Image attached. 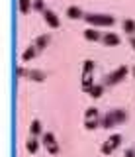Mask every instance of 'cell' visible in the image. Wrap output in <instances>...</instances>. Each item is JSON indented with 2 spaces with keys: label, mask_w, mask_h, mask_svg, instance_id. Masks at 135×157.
Segmentation results:
<instances>
[{
  "label": "cell",
  "mask_w": 135,
  "mask_h": 157,
  "mask_svg": "<svg viewBox=\"0 0 135 157\" xmlns=\"http://www.w3.org/2000/svg\"><path fill=\"white\" fill-rule=\"evenodd\" d=\"M41 16H43V20H45V24H47L49 28H53V29L61 28V18L57 16V12H53L51 8H47L45 12L41 14Z\"/></svg>",
  "instance_id": "cell-6"
},
{
  "label": "cell",
  "mask_w": 135,
  "mask_h": 157,
  "mask_svg": "<svg viewBox=\"0 0 135 157\" xmlns=\"http://www.w3.org/2000/svg\"><path fill=\"white\" fill-rule=\"evenodd\" d=\"M122 26H123V33L135 36V20H133V18H123Z\"/></svg>",
  "instance_id": "cell-14"
},
{
  "label": "cell",
  "mask_w": 135,
  "mask_h": 157,
  "mask_svg": "<svg viewBox=\"0 0 135 157\" xmlns=\"http://www.w3.org/2000/svg\"><path fill=\"white\" fill-rule=\"evenodd\" d=\"M100 126V118L98 120H84V128L86 130H96Z\"/></svg>",
  "instance_id": "cell-22"
},
{
  "label": "cell",
  "mask_w": 135,
  "mask_h": 157,
  "mask_svg": "<svg viewBox=\"0 0 135 157\" xmlns=\"http://www.w3.org/2000/svg\"><path fill=\"white\" fill-rule=\"evenodd\" d=\"M27 78L33 82H43L47 78V73L41 71V69H30V73H27Z\"/></svg>",
  "instance_id": "cell-10"
},
{
  "label": "cell",
  "mask_w": 135,
  "mask_h": 157,
  "mask_svg": "<svg viewBox=\"0 0 135 157\" xmlns=\"http://www.w3.org/2000/svg\"><path fill=\"white\" fill-rule=\"evenodd\" d=\"M94 73V61L92 59H84L82 61V77H88Z\"/></svg>",
  "instance_id": "cell-19"
},
{
  "label": "cell",
  "mask_w": 135,
  "mask_h": 157,
  "mask_svg": "<svg viewBox=\"0 0 135 157\" xmlns=\"http://www.w3.org/2000/svg\"><path fill=\"white\" fill-rule=\"evenodd\" d=\"M131 73H133V77H135V65H133V69H131Z\"/></svg>",
  "instance_id": "cell-26"
},
{
  "label": "cell",
  "mask_w": 135,
  "mask_h": 157,
  "mask_svg": "<svg viewBox=\"0 0 135 157\" xmlns=\"http://www.w3.org/2000/svg\"><path fill=\"white\" fill-rule=\"evenodd\" d=\"M49 41H51V33H39V36L35 37V41H33V45L41 51V49H45L49 45Z\"/></svg>",
  "instance_id": "cell-11"
},
{
  "label": "cell",
  "mask_w": 135,
  "mask_h": 157,
  "mask_svg": "<svg viewBox=\"0 0 135 157\" xmlns=\"http://www.w3.org/2000/svg\"><path fill=\"white\" fill-rule=\"evenodd\" d=\"M102 43L108 47H115L122 43V37H119V33H114V32H104L102 33Z\"/></svg>",
  "instance_id": "cell-7"
},
{
  "label": "cell",
  "mask_w": 135,
  "mask_h": 157,
  "mask_svg": "<svg viewBox=\"0 0 135 157\" xmlns=\"http://www.w3.org/2000/svg\"><path fill=\"white\" fill-rule=\"evenodd\" d=\"M84 39H88V41H102V32H100L98 28H86L84 29Z\"/></svg>",
  "instance_id": "cell-8"
},
{
  "label": "cell",
  "mask_w": 135,
  "mask_h": 157,
  "mask_svg": "<svg viewBox=\"0 0 135 157\" xmlns=\"http://www.w3.org/2000/svg\"><path fill=\"white\" fill-rule=\"evenodd\" d=\"M129 43H131V47L135 49V36H131V37H129Z\"/></svg>",
  "instance_id": "cell-25"
},
{
  "label": "cell",
  "mask_w": 135,
  "mask_h": 157,
  "mask_svg": "<svg viewBox=\"0 0 135 157\" xmlns=\"http://www.w3.org/2000/svg\"><path fill=\"white\" fill-rule=\"evenodd\" d=\"M39 145H41L39 140H37V137H33V136L26 141V149L30 151V153H37V151H39Z\"/></svg>",
  "instance_id": "cell-15"
},
{
  "label": "cell",
  "mask_w": 135,
  "mask_h": 157,
  "mask_svg": "<svg viewBox=\"0 0 135 157\" xmlns=\"http://www.w3.org/2000/svg\"><path fill=\"white\" fill-rule=\"evenodd\" d=\"M67 18L71 20H84V12L80 6H76V4H73V6L67 8Z\"/></svg>",
  "instance_id": "cell-9"
},
{
  "label": "cell",
  "mask_w": 135,
  "mask_h": 157,
  "mask_svg": "<svg viewBox=\"0 0 135 157\" xmlns=\"http://www.w3.org/2000/svg\"><path fill=\"white\" fill-rule=\"evenodd\" d=\"M127 120V110L125 108H114V110L106 112V114L100 118V128H114L118 124H123Z\"/></svg>",
  "instance_id": "cell-1"
},
{
  "label": "cell",
  "mask_w": 135,
  "mask_h": 157,
  "mask_svg": "<svg viewBox=\"0 0 135 157\" xmlns=\"http://www.w3.org/2000/svg\"><path fill=\"white\" fill-rule=\"evenodd\" d=\"M41 144L45 145V149L49 151L51 155H57L61 151V145H59V141H57V137L53 132H45V134L41 136Z\"/></svg>",
  "instance_id": "cell-5"
},
{
  "label": "cell",
  "mask_w": 135,
  "mask_h": 157,
  "mask_svg": "<svg viewBox=\"0 0 135 157\" xmlns=\"http://www.w3.org/2000/svg\"><path fill=\"white\" fill-rule=\"evenodd\" d=\"M123 157H135V145L133 147H127L125 153H123Z\"/></svg>",
  "instance_id": "cell-24"
},
{
  "label": "cell",
  "mask_w": 135,
  "mask_h": 157,
  "mask_svg": "<svg viewBox=\"0 0 135 157\" xmlns=\"http://www.w3.org/2000/svg\"><path fill=\"white\" fill-rule=\"evenodd\" d=\"M16 73H18V77H27L30 69H26V67H18V69H16Z\"/></svg>",
  "instance_id": "cell-23"
},
{
  "label": "cell",
  "mask_w": 135,
  "mask_h": 157,
  "mask_svg": "<svg viewBox=\"0 0 135 157\" xmlns=\"http://www.w3.org/2000/svg\"><path fill=\"white\" fill-rule=\"evenodd\" d=\"M104 90H106V85H104V82H96V85H94L92 88H90V92H88V94L92 96V98H100V96L104 94Z\"/></svg>",
  "instance_id": "cell-17"
},
{
  "label": "cell",
  "mask_w": 135,
  "mask_h": 157,
  "mask_svg": "<svg viewBox=\"0 0 135 157\" xmlns=\"http://www.w3.org/2000/svg\"><path fill=\"white\" fill-rule=\"evenodd\" d=\"M18 8H20V14H22V16H27V14H30V10H33V0H20Z\"/></svg>",
  "instance_id": "cell-16"
},
{
  "label": "cell",
  "mask_w": 135,
  "mask_h": 157,
  "mask_svg": "<svg viewBox=\"0 0 135 157\" xmlns=\"http://www.w3.org/2000/svg\"><path fill=\"white\" fill-rule=\"evenodd\" d=\"M127 73H129V67H127V65H119L118 69H114L112 73H108V75L104 77V85H106V86L118 85V82H122L123 78L127 77Z\"/></svg>",
  "instance_id": "cell-3"
},
{
  "label": "cell",
  "mask_w": 135,
  "mask_h": 157,
  "mask_svg": "<svg viewBox=\"0 0 135 157\" xmlns=\"http://www.w3.org/2000/svg\"><path fill=\"white\" fill-rule=\"evenodd\" d=\"M123 144V136L122 134H112L108 137V140L102 144V147H100V151H102L104 155H110V153H114L115 149H118L119 145Z\"/></svg>",
  "instance_id": "cell-4"
},
{
  "label": "cell",
  "mask_w": 135,
  "mask_h": 157,
  "mask_svg": "<svg viewBox=\"0 0 135 157\" xmlns=\"http://www.w3.org/2000/svg\"><path fill=\"white\" fill-rule=\"evenodd\" d=\"M98 118H102V116H100V110H98L96 106L86 108V112H84V120H98Z\"/></svg>",
  "instance_id": "cell-18"
},
{
  "label": "cell",
  "mask_w": 135,
  "mask_h": 157,
  "mask_svg": "<svg viewBox=\"0 0 135 157\" xmlns=\"http://www.w3.org/2000/svg\"><path fill=\"white\" fill-rule=\"evenodd\" d=\"M33 10H35V12H45V0H33Z\"/></svg>",
  "instance_id": "cell-21"
},
{
  "label": "cell",
  "mask_w": 135,
  "mask_h": 157,
  "mask_svg": "<svg viewBox=\"0 0 135 157\" xmlns=\"http://www.w3.org/2000/svg\"><path fill=\"white\" fill-rule=\"evenodd\" d=\"M30 132H31V136H33V137H37V136H43V134H45V132H43L41 122L37 120V118H33V120H31V124H30Z\"/></svg>",
  "instance_id": "cell-13"
},
{
  "label": "cell",
  "mask_w": 135,
  "mask_h": 157,
  "mask_svg": "<svg viewBox=\"0 0 135 157\" xmlns=\"http://www.w3.org/2000/svg\"><path fill=\"white\" fill-rule=\"evenodd\" d=\"M37 53H39V49H37V47L31 43L30 47H26V49H24V53H22V61H24V63L31 61V59H35V57H37Z\"/></svg>",
  "instance_id": "cell-12"
},
{
  "label": "cell",
  "mask_w": 135,
  "mask_h": 157,
  "mask_svg": "<svg viewBox=\"0 0 135 157\" xmlns=\"http://www.w3.org/2000/svg\"><path fill=\"white\" fill-rule=\"evenodd\" d=\"M94 85H96V82H94L92 75H88V77H82V82H80V88H82L84 92H90V88H92Z\"/></svg>",
  "instance_id": "cell-20"
},
{
  "label": "cell",
  "mask_w": 135,
  "mask_h": 157,
  "mask_svg": "<svg viewBox=\"0 0 135 157\" xmlns=\"http://www.w3.org/2000/svg\"><path fill=\"white\" fill-rule=\"evenodd\" d=\"M84 22L90 28H108L115 24V18L112 14H102V12H86L84 14Z\"/></svg>",
  "instance_id": "cell-2"
}]
</instances>
